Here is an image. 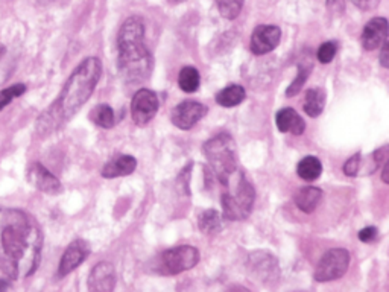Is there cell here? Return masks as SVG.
Wrapping results in <instances>:
<instances>
[{
	"label": "cell",
	"mask_w": 389,
	"mask_h": 292,
	"mask_svg": "<svg viewBox=\"0 0 389 292\" xmlns=\"http://www.w3.org/2000/svg\"><path fill=\"white\" fill-rule=\"evenodd\" d=\"M43 233L39 222L19 209L0 207V273L25 280L40 265Z\"/></svg>",
	"instance_id": "cell-1"
},
{
	"label": "cell",
	"mask_w": 389,
	"mask_h": 292,
	"mask_svg": "<svg viewBox=\"0 0 389 292\" xmlns=\"http://www.w3.org/2000/svg\"><path fill=\"white\" fill-rule=\"evenodd\" d=\"M102 75V63L99 58H85L73 70L67 83L64 84L60 96L36 121V131L41 136L52 134L67 123L78 110L90 99Z\"/></svg>",
	"instance_id": "cell-2"
},
{
	"label": "cell",
	"mask_w": 389,
	"mask_h": 292,
	"mask_svg": "<svg viewBox=\"0 0 389 292\" xmlns=\"http://www.w3.org/2000/svg\"><path fill=\"white\" fill-rule=\"evenodd\" d=\"M119 72L125 83L140 84L152 72V56L145 45V23L133 16L123 21L117 35Z\"/></svg>",
	"instance_id": "cell-3"
},
{
	"label": "cell",
	"mask_w": 389,
	"mask_h": 292,
	"mask_svg": "<svg viewBox=\"0 0 389 292\" xmlns=\"http://www.w3.org/2000/svg\"><path fill=\"white\" fill-rule=\"evenodd\" d=\"M221 185L224 187L221 196L224 218L230 221H244L251 215L255 200V191L245 172L242 169L236 171Z\"/></svg>",
	"instance_id": "cell-4"
},
{
	"label": "cell",
	"mask_w": 389,
	"mask_h": 292,
	"mask_svg": "<svg viewBox=\"0 0 389 292\" xmlns=\"http://www.w3.org/2000/svg\"><path fill=\"white\" fill-rule=\"evenodd\" d=\"M202 152L207 158L210 171L221 182L240 169L238 163L236 143L230 134L221 133L210 138L209 142L204 143Z\"/></svg>",
	"instance_id": "cell-5"
},
{
	"label": "cell",
	"mask_w": 389,
	"mask_h": 292,
	"mask_svg": "<svg viewBox=\"0 0 389 292\" xmlns=\"http://www.w3.org/2000/svg\"><path fill=\"white\" fill-rule=\"evenodd\" d=\"M200 262V250L190 245H180L166 250L160 255V271L175 275L189 271Z\"/></svg>",
	"instance_id": "cell-6"
},
{
	"label": "cell",
	"mask_w": 389,
	"mask_h": 292,
	"mask_svg": "<svg viewBox=\"0 0 389 292\" xmlns=\"http://www.w3.org/2000/svg\"><path fill=\"white\" fill-rule=\"evenodd\" d=\"M350 265V253L345 248H333L327 251L315 269V280L317 282H332L347 273Z\"/></svg>",
	"instance_id": "cell-7"
},
{
	"label": "cell",
	"mask_w": 389,
	"mask_h": 292,
	"mask_svg": "<svg viewBox=\"0 0 389 292\" xmlns=\"http://www.w3.org/2000/svg\"><path fill=\"white\" fill-rule=\"evenodd\" d=\"M158 98L157 94L149 89L137 90L133 102H131V116H133L134 123L145 127L149 123L158 112Z\"/></svg>",
	"instance_id": "cell-8"
},
{
	"label": "cell",
	"mask_w": 389,
	"mask_h": 292,
	"mask_svg": "<svg viewBox=\"0 0 389 292\" xmlns=\"http://www.w3.org/2000/svg\"><path fill=\"white\" fill-rule=\"evenodd\" d=\"M207 112L209 108L202 105L201 102L185 101L172 110L171 121L180 129H190L207 114Z\"/></svg>",
	"instance_id": "cell-9"
},
{
	"label": "cell",
	"mask_w": 389,
	"mask_h": 292,
	"mask_svg": "<svg viewBox=\"0 0 389 292\" xmlns=\"http://www.w3.org/2000/svg\"><path fill=\"white\" fill-rule=\"evenodd\" d=\"M282 40V29L274 25H260L257 26L251 35V52L254 55H266L274 50Z\"/></svg>",
	"instance_id": "cell-10"
},
{
	"label": "cell",
	"mask_w": 389,
	"mask_h": 292,
	"mask_svg": "<svg viewBox=\"0 0 389 292\" xmlns=\"http://www.w3.org/2000/svg\"><path fill=\"white\" fill-rule=\"evenodd\" d=\"M248 268L251 274L263 283L278 279L277 259L268 251H255L249 255Z\"/></svg>",
	"instance_id": "cell-11"
},
{
	"label": "cell",
	"mask_w": 389,
	"mask_h": 292,
	"mask_svg": "<svg viewBox=\"0 0 389 292\" xmlns=\"http://www.w3.org/2000/svg\"><path fill=\"white\" fill-rule=\"evenodd\" d=\"M90 247L83 239H76L67 247V250L64 251L63 258L60 260V267H58V275L65 277L72 271L83 264V262L89 258Z\"/></svg>",
	"instance_id": "cell-12"
},
{
	"label": "cell",
	"mask_w": 389,
	"mask_h": 292,
	"mask_svg": "<svg viewBox=\"0 0 389 292\" xmlns=\"http://www.w3.org/2000/svg\"><path fill=\"white\" fill-rule=\"evenodd\" d=\"M28 181L31 182L35 189L49 195H58L63 191L60 180H58L52 172L48 171L41 163H32L29 166Z\"/></svg>",
	"instance_id": "cell-13"
},
{
	"label": "cell",
	"mask_w": 389,
	"mask_h": 292,
	"mask_svg": "<svg viewBox=\"0 0 389 292\" xmlns=\"http://www.w3.org/2000/svg\"><path fill=\"white\" fill-rule=\"evenodd\" d=\"M116 286V269L109 262L94 265L89 275V289L92 292H109Z\"/></svg>",
	"instance_id": "cell-14"
},
{
	"label": "cell",
	"mask_w": 389,
	"mask_h": 292,
	"mask_svg": "<svg viewBox=\"0 0 389 292\" xmlns=\"http://www.w3.org/2000/svg\"><path fill=\"white\" fill-rule=\"evenodd\" d=\"M388 40V20L376 17L365 25L362 31V48L365 50H376Z\"/></svg>",
	"instance_id": "cell-15"
},
{
	"label": "cell",
	"mask_w": 389,
	"mask_h": 292,
	"mask_svg": "<svg viewBox=\"0 0 389 292\" xmlns=\"http://www.w3.org/2000/svg\"><path fill=\"white\" fill-rule=\"evenodd\" d=\"M275 123L282 133H292L293 136H301L306 129V123L301 116L293 108H282L275 116Z\"/></svg>",
	"instance_id": "cell-16"
},
{
	"label": "cell",
	"mask_w": 389,
	"mask_h": 292,
	"mask_svg": "<svg viewBox=\"0 0 389 292\" xmlns=\"http://www.w3.org/2000/svg\"><path fill=\"white\" fill-rule=\"evenodd\" d=\"M137 167V160L133 156H119L104 166L102 169V177L104 178H117V177H127V175L133 174Z\"/></svg>",
	"instance_id": "cell-17"
},
{
	"label": "cell",
	"mask_w": 389,
	"mask_h": 292,
	"mask_svg": "<svg viewBox=\"0 0 389 292\" xmlns=\"http://www.w3.org/2000/svg\"><path fill=\"white\" fill-rule=\"evenodd\" d=\"M321 200H322V191L313 186L301 187L295 194L297 207L301 211H304V213H312V211L317 210Z\"/></svg>",
	"instance_id": "cell-18"
},
{
	"label": "cell",
	"mask_w": 389,
	"mask_h": 292,
	"mask_svg": "<svg viewBox=\"0 0 389 292\" xmlns=\"http://www.w3.org/2000/svg\"><path fill=\"white\" fill-rule=\"evenodd\" d=\"M245 96H246V92L244 87L239 84H231V85H227L225 89H222L216 94V102L221 107L231 108V107L240 105L242 102L245 101Z\"/></svg>",
	"instance_id": "cell-19"
},
{
	"label": "cell",
	"mask_w": 389,
	"mask_h": 292,
	"mask_svg": "<svg viewBox=\"0 0 389 292\" xmlns=\"http://www.w3.org/2000/svg\"><path fill=\"white\" fill-rule=\"evenodd\" d=\"M326 107V93L321 89H309L306 92L303 108L307 116L318 118Z\"/></svg>",
	"instance_id": "cell-20"
},
{
	"label": "cell",
	"mask_w": 389,
	"mask_h": 292,
	"mask_svg": "<svg viewBox=\"0 0 389 292\" xmlns=\"http://www.w3.org/2000/svg\"><path fill=\"white\" fill-rule=\"evenodd\" d=\"M297 174L299 178L306 181H315L322 174V163L318 157L307 156L299 160V163L297 165Z\"/></svg>",
	"instance_id": "cell-21"
},
{
	"label": "cell",
	"mask_w": 389,
	"mask_h": 292,
	"mask_svg": "<svg viewBox=\"0 0 389 292\" xmlns=\"http://www.w3.org/2000/svg\"><path fill=\"white\" fill-rule=\"evenodd\" d=\"M198 225L204 235H215L222 229V215L215 209L204 210L198 218Z\"/></svg>",
	"instance_id": "cell-22"
},
{
	"label": "cell",
	"mask_w": 389,
	"mask_h": 292,
	"mask_svg": "<svg viewBox=\"0 0 389 292\" xmlns=\"http://www.w3.org/2000/svg\"><path fill=\"white\" fill-rule=\"evenodd\" d=\"M201 84V76L198 69L192 67V65H187V67H182L180 75H178V85L182 92L186 93H195L200 89Z\"/></svg>",
	"instance_id": "cell-23"
},
{
	"label": "cell",
	"mask_w": 389,
	"mask_h": 292,
	"mask_svg": "<svg viewBox=\"0 0 389 292\" xmlns=\"http://www.w3.org/2000/svg\"><path fill=\"white\" fill-rule=\"evenodd\" d=\"M90 119L96 123L98 127L105 128V129L114 127V123H116V116H114L113 108L107 104H101L96 108H93Z\"/></svg>",
	"instance_id": "cell-24"
},
{
	"label": "cell",
	"mask_w": 389,
	"mask_h": 292,
	"mask_svg": "<svg viewBox=\"0 0 389 292\" xmlns=\"http://www.w3.org/2000/svg\"><path fill=\"white\" fill-rule=\"evenodd\" d=\"M215 2L221 16L227 20H234L239 17L242 6H244V0H215Z\"/></svg>",
	"instance_id": "cell-25"
},
{
	"label": "cell",
	"mask_w": 389,
	"mask_h": 292,
	"mask_svg": "<svg viewBox=\"0 0 389 292\" xmlns=\"http://www.w3.org/2000/svg\"><path fill=\"white\" fill-rule=\"evenodd\" d=\"M311 72H312L311 64H306V63L299 64L297 78L291 83V85L288 87V90H286V94H288V96H295V94H298L301 92V89H303V85L306 84L307 78H309Z\"/></svg>",
	"instance_id": "cell-26"
},
{
	"label": "cell",
	"mask_w": 389,
	"mask_h": 292,
	"mask_svg": "<svg viewBox=\"0 0 389 292\" xmlns=\"http://www.w3.org/2000/svg\"><path fill=\"white\" fill-rule=\"evenodd\" d=\"M25 92H26L25 84H14L8 87V89L0 90V112H2L6 105H10L14 99L20 98Z\"/></svg>",
	"instance_id": "cell-27"
},
{
	"label": "cell",
	"mask_w": 389,
	"mask_h": 292,
	"mask_svg": "<svg viewBox=\"0 0 389 292\" xmlns=\"http://www.w3.org/2000/svg\"><path fill=\"white\" fill-rule=\"evenodd\" d=\"M336 56V45L332 41L322 43L318 49V61L321 64H328L333 61V58Z\"/></svg>",
	"instance_id": "cell-28"
},
{
	"label": "cell",
	"mask_w": 389,
	"mask_h": 292,
	"mask_svg": "<svg viewBox=\"0 0 389 292\" xmlns=\"http://www.w3.org/2000/svg\"><path fill=\"white\" fill-rule=\"evenodd\" d=\"M359 167H361V154H355L353 157H350L347 162L344 165V174L348 175V177H355L357 175Z\"/></svg>",
	"instance_id": "cell-29"
},
{
	"label": "cell",
	"mask_w": 389,
	"mask_h": 292,
	"mask_svg": "<svg viewBox=\"0 0 389 292\" xmlns=\"http://www.w3.org/2000/svg\"><path fill=\"white\" fill-rule=\"evenodd\" d=\"M379 236V230L376 227H365L359 231V240H362L365 244H371Z\"/></svg>",
	"instance_id": "cell-30"
},
{
	"label": "cell",
	"mask_w": 389,
	"mask_h": 292,
	"mask_svg": "<svg viewBox=\"0 0 389 292\" xmlns=\"http://www.w3.org/2000/svg\"><path fill=\"white\" fill-rule=\"evenodd\" d=\"M359 10L362 11H371L374 8H377V5L380 0H351Z\"/></svg>",
	"instance_id": "cell-31"
},
{
	"label": "cell",
	"mask_w": 389,
	"mask_h": 292,
	"mask_svg": "<svg viewBox=\"0 0 389 292\" xmlns=\"http://www.w3.org/2000/svg\"><path fill=\"white\" fill-rule=\"evenodd\" d=\"M379 49H380V64H381V67L388 69L389 67V41L386 40Z\"/></svg>",
	"instance_id": "cell-32"
},
{
	"label": "cell",
	"mask_w": 389,
	"mask_h": 292,
	"mask_svg": "<svg viewBox=\"0 0 389 292\" xmlns=\"http://www.w3.org/2000/svg\"><path fill=\"white\" fill-rule=\"evenodd\" d=\"M327 8L332 12L341 14L342 16V12L345 10V2L344 0H327Z\"/></svg>",
	"instance_id": "cell-33"
},
{
	"label": "cell",
	"mask_w": 389,
	"mask_h": 292,
	"mask_svg": "<svg viewBox=\"0 0 389 292\" xmlns=\"http://www.w3.org/2000/svg\"><path fill=\"white\" fill-rule=\"evenodd\" d=\"M388 172H389V160H386V162L383 163V169H381V180H383L385 185H388V182H389Z\"/></svg>",
	"instance_id": "cell-34"
},
{
	"label": "cell",
	"mask_w": 389,
	"mask_h": 292,
	"mask_svg": "<svg viewBox=\"0 0 389 292\" xmlns=\"http://www.w3.org/2000/svg\"><path fill=\"white\" fill-rule=\"evenodd\" d=\"M10 288H11L10 282H6V280H2V279H0V292H2V291H6V289H10Z\"/></svg>",
	"instance_id": "cell-35"
},
{
	"label": "cell",
	"mask_w": 389,
	"mask_h": 292,
	"mask_svg": "<svg viewBox=\"0 0 389 292\" xmlns=\"http://www.w3.org/2000/svg\"><path fill=\"white\" fill-rule=\"evenodd\" d=\"M169 3H181V2H186V0H167Z\"/></svg>",
	"instance_id": "cell-36"
},
{
	"label": "cell",
	"mask_w": 389,
	"mask_h": 292,
	"mask_svg": "<svg viewBox=\"0 0 389 292\" xmlns=\"http://www.w3.org/2000/svg\"><path fill=\"white\" fill-rule=\"evenodd\" d=\"M6 52V49L3 45H0V56H3V54Z\"/></svg>",
	"instance_id": "cell-37"
}]
</instances>
